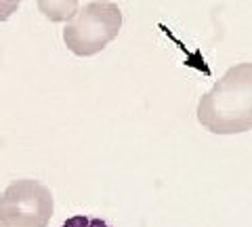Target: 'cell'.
<instances>
[{"mask_svg": "<svg viewBox=\"0 0 252 227\" xmlns=\"http://www.w3.org/2000/svg\"><path fill=\"white\" fill-rule=\"evenodd\" d=\"M198 122L212 135L252 130V61L231 65L198 103Z\"/></svg>", "mask_w": 252, "mask_h": 227, "instance_id": "obj_1", "label": "cell"}, {"mask_svg": "<svg viewBox=\"0 0 252 227\" xmlns=\"http://www.w3.org/2000/svg\"><path fill=\"white\" fill-rule=\"evenodd\" d=\"M122 30V11L112 0H93L63 28V42L78 57H91L116 40Z\"/></svg>", "mask_w": 252, "mask_h": 227, "instance_id": "obj_2", "label": "cell"}, {"mask_svg": "<svg viewBox=\"0 0 252 227\" xmlns=\"http://www.w3.org/2000/svg\"><path fill=\"white\" fill-rule=\"evenodd\" d=\"M53 194L36 179H17L0 194V227H46Z\"/></svg>", "mask_w": 252, "mask_h": 227, "instance_id": "obj_3", "label": "cell"}, {"mask_svg": "<svg viewBox=\"0 0 252 227\" xmlns=\"http://www.w3.org/2000/svg\"><path fill=\"white\" fill-rule=\"evenodd\" d=\"M80 0H36L38 11L49 21H69L78 13Z\"/></svg>", "mask_w": 252, "mask_h": 227, "instance_id": "obj_4", "label": "cell"}, {"mask_svg": "<svg viewBox=\"0 0 252 227\" xmlns=\"http://www.w3.org/2000/svg\"><path fill=\"white\" fill-rule=\"evenodd\" d=\"M61 227H114L109 225L103 219H97V217H89V215H74L69 217L67 221H63Z\"/></svg>", "mask_w": 252, "mask_h": 227, "instance_id": "obj_5", "label": "cell"}, {"mask_svg": "<svg viewBox=\"0 0 252 227\" xmlns=\"http://www.w3.org/2000/svg\"><path fill=\"white\" fill-rule=\"evenodd\" d=\"M21 2L23 0H0V21L11 19L13 13H17Z\"/></svg>", "mask_w": 252, "mask_h": 227, "instance_id": "obj_6", "label": "cell"}]
</instances>
